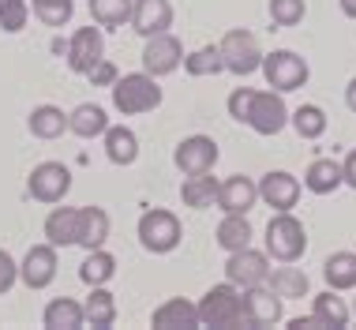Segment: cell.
Instances as JSON below:
<instances>
[{
  "label": "cell",
  "mask_w": 356,
  "mask_h": 330,
  "mask_svg": "<svg viewBox=\"0 0 356 330\" xmlns=\"http://www.w3.org/2000/svg\"><path fill=\"white\" fill-rule=\"evenodd\" d=\"M113 91V109L120 116H143V113H154L161 105V86L154 75L147 72H128V75H117V83L109 86Z\"/></svg>",
  "instance_id": "6da1fadb"
},
{
  "label": "cell",
  "mask_w": 356,
  "mask_h": 330,
  "mask_svg": "<svg viewBox=\"0 0 356 330\" xmlns=\"http://www.w3.org/2000/svg\"><path fill=\"white\" fill-rule=\"evenodd\" d=\"M266 256L274 259V263H296V259L307 251V229L304 221L293 214V210H277L270 218V226H266Z\"/></svg>",
  "instance_id": "7a4b0ae2"
},
{
  "label": "cell",
  "mask_w": 356,
  "mask_h": 330,
  "mask_svg": "<svg viewBox=\"0 0 356 330\" xmlns=\"http://www.w3.org/2000/svg\"><path fill=\"white\" fill-rule=\"evenodd\" d=\"M136 237L139 244L150 251V256H169V251L180 248L184 240V229H180V218L165 207H150L139 214V226H136Z\"/></svg>",
  "instance_id": "3957f363"
},
{
  "label": "cell",
  "mask_w": 356,
  "mask_h": 330,
  "mask_svg": "<svg viewBox=\"0 0 356 330\" xmlns=\"http://www.w3.org/2000/svg\"><path fill=\"white\" fill-rule=\"evenodd\" d=\"M195 308H199V327H214V330L244 327V315H240V289L233 285V281L210 285Z\"/></svg>",
  "instance_id": "277c9868"
},
{
  "label": "cell",
  "mask_w": 356,
  "mask_h": 330,
  "mask_svg": "<svg viewBox=\"0 0 356 330\" xmlns=\"http://www.w3.org/2000/svg\"><path fill=\"white\" fill-rule=\"evenodd\" d=\"M259 72H263L266 86L277 91V94H293V91H300V86L312 79V68H307V61H304L300 53H293V49H277L270 56H263Z\"/></svg>",
  "instance_id": "5b68a950"
},
{
  "label": "cell",
  "mask_w": 356,
  "mask_h": 330,
  "mask_svg": "<svg viewBox=\"0 0 356 330\" xmlns=\"http://www.w3.org/2000/svg\"><path fill=\"white\" fill-rule=\"evenodd\" d=\"M218 49H221V64H225V72L240 75V79L255 75L259 64H263L259 38H255L252 31H244V26H233V31H225V38L218 42Z\"/></svg>",
  "instance_id": "8992f818"
},
{
  "label": "cell",
  "mask_w": 356,
  "mask_h": 330,
  "mask_svg": "<svg viewBox=\"0 0 356 330\" xmlns=\"http://www.w3.org/2000/svg\"><path fill=\"white\" fill-rule=\"evenodd\" d=\"M240 315H244V327H252V330L277 327L282 323V297L270 285L240 289Z\"/></svg>",
  "instance_id": "52a82bcc"
},
{
  "label": "cell",
  "mask_w": 356,
  "mask_h": 330,
  "mask_svg": "<svg viewBox=\"0 0 356 330\" xmlns=\"http://www.w3.org/2000/svg\"><path fill=\"white\" fill-rule=\"evenodd\" d=\"M244 124L252 132H259V135H277L289 124L285 94H277V91H255L252 94V105H248Z\"/></svg>",
  "instance_id": "ba28073f"
},
{
  "label": "cell",
  "mask_w": 356,
  "mask_h": 330,
  "mask_svg": "<svg viewBox=\"0 0 356 330\" xmlns=\"http://www.w3.org/2000/svg\"><path fill=\"white\" fill-rule=\"evenodd\" d=\"M184 64V45H180L177 34L161 31V34H150L147 45H143V72L154 75V79H165L177 68Z\"/></svg>",
  "instance_id": "9c48e42d"
},
{
  "label": "cell",
  "mask_w": 356,
  "mask_h": 330,
  "mask_svg": "<svg viewBox=\"0 0 356 330\" xmlns=\"http://www.w3.org/2000/svg\"><path fill=\"white\" fill-rule=\"evenodd\" d=\"M266 274H270V256L259 248H236L229 251L225 259V281H233L236 289H252V285H266Z\"/></svg>",
  "instance_id": "30bf717a"
},
{
  "label": "cell",
  "mask_w": 356,
  "mask_h": 330,
  "mask_svg": "<svg viewBox=\"0 0 356 330\" xmlns=\"http://www.w3.org/2000/svg\"><path fill=\"white\" fill-rule=\"evenodd\" d=\"M26 191L38 199V203H60L64 196L72 191V169L64 162H42L31 169V177H26Z\"/></svg>",
  "instance_id": "8fae6325"
},
{
  "label": "cell",
  "mask_w": 356,
  "mask_h": 330,
  "mask_svg": "<svg viewBox=\"0 0 356 330\" xmlns=\"http://www.w3.org/2000/svg\"><path fill=\"white\" fill-rule=\"evenodd\" d=\"M172 165H177L184 177H195V173H214L218 165V143L210 135H188V139L177 143L172 150Z\"/></svg>",
  "instance_id": "7c38bea8"
},
{
  "label": "cell",
  "mask_w": 356,
  "mask_h": 330,
  "mask_svg": "<svg viewBox=\"0 0 356 330\" xmlns=\"http://www.w3.org/2000/svg\"><path fill=\"white\" fill-rule=\"evenodd\" d=\"M255 188H259V203H266V207L277 214V210H293L296 203H300L304 184L296 180L293 173H285V169H270Z\"/></svg>",
  "instance_id": "4fadbf2b"
},
{
  "label": "cell",
  "mask_w": 356,
  "mask_h": 330,
  "mask_svg": "<svg viewBox=\"0 0 356 330\" xmlns=\"http://www.w3.org/2000/svg\"><path fill=\"white\" fill-rule=\"evenodd\" d=\"M105 56V38H102V26H79L72 34L68 49H64V61L75 75H86L94 64Z\"/></svg>",
  "instance_id": "5bb4252c"
},
{
  "label": "cell",
  "mask_w": 356,
  "mask_h": 330,
  "mask_svg": "<svg viewBox=\"0 0 356 330\" xmlns=\"http://www.w3.org/2000/svg\"><path fill=\"white\" fill-rule=\"evenodd\" d=\"M218 210L221 214H252V207L259 203V188L252 177L244 173H233V177L218 180Z\"/></svg>",
  "instance_id": "9a60e30c"
},
{
  "label": "cell",
  "mask_w": 356,
  "mask_h": 330,
  "mask_svg": "<svg viewBox=\"0 0 356 330\" xmlns=\"http://www.w3.org/2000/svg\"><path fill=\"white\" fill-rule=\"evenodd\" d=\"M56 248L45 240V244H34L31 251L23 256V263H19V281H23L26 289H45L53 285L56 278Z\"/></svg>",
  "instance_id": "2e32d148"
},
{
  "label": "cell",
  "mask_w": 356,
  "mask_h": 330,
  "mask_svg": "<svg viewBox=\"0 0 356 330\" xmlns=\"http://www.w3.org/2000/svg\"><path fill=\"white\" fill-rule=\"evenodd\" d=\"M131 31L139 38L161 34L172 26V4L169 0H131Z\"/></svg>",
  "instance_id": "e0dca14e"
},
{
  "label": "cell",
  "mask_w": 356,
  "mask_h": 330,
  "mask_svg": "<svg viewBox=\"0 0 356 330\" xmlns=\"http://www.w3.org/2000/svg\"><path fill=\"white\" fill-rule=\"evenodd\" d=\"M150 327H158V330H195L199 327V308L184 297H169L165 304L154 308Z\"/></svg>",
  "instance_id": "ac0fdd59"
},
{
  "label": "cell",
  "mask_w": 356,
  "mask_h": 330,
  "mask_svg": "<svg viewBox=\"0 0 356 330\" xmlns=\"http://www.w3.org/2000/svg\"><path fill=\"white\" fill-rule=\"evenodd\" d=\"M45 240L60 251V248H72L75 237H79V207H53L49 218H45Z\"/></svg>",
  "instance_id": "d6986e66"
},
{
  "label": "cell",
  "mask_w": 356,
  "mask_h": 330,
  "mask_svg": "<svg viewBox=\"0 0 356 330\" xmlns=\"http://www.w3.org/2000/svg\"><path fill=\"white\" fill-rule=\"evenodd\" d=\"M109 210L105 207H79V237H75V244L94 251V248H105V240H109Z\"/></svg>",
  "instance_id": "ffe728a7"
},
{
  "label": "cell",
  "mask_w": 356,
  "mask_h": 330,
  "mask_svg": "<svg viewBox=\"0 0 356 330\" xmlns=\"http://www.w3.org/2000/svg\"><path fill=\"white\" fill-rule=\"evenodd\" d=\"M83 323L94 330H109L117 323V297L105 285H90V293L83 300Z\"/></svg>",
  "instance_id": "44dd1931"
},
{
  "label": "cell",
  "mask_w": 356,
  "mask_h": 330,
  "mask_svg": "<svg viewBox=\"0 0 356 330\" xmlns=\"http://www.w3.org/2000/svg\"><path fill=\"white\" fill-rule=\"evenodd\" d=\"M312 319H315V327H334V330H341V327H349L353 308L345 304V300L334 293V289H326V293H315V297H312Z\"/></svg>",
  "instance_id": "7402d4cb"
},
{
  "label": "cell",
  "mask_w": 356,
  "mask_h": 330,
  "mask_svg": "<svg viewBox=\"0 0 356 330\" xmlns=\"http://www.w3.org/2000/svg\"><path fill=\"white\" fill-rule=\"evenodd\" d=\"M105 158L113 165H136L139 158V135L131 128H124V124H109L105 128Z\"/></svg>",
  "instance_id": "603a6c76"
},
{
  "label": "cell",
  "mask_w": 356,
  "mask_h": 330,
  "mask_svg": "<svg viewBox=\"0 0 356 330\" xmlns=\"http://www.w3.org/2000/svg\"><path fill=\"white\" fill-rule=\"evenodd\" d=\"M341 184H345L341 162H334V158H315L304 169V188L312 191V196H330V191L341 188Z\"/></svg>",
  "instance_id": "cb8c5ba5"
},
{
  "label": "cell",
  "mask_w": 356,
  "mask_h": 330,
  "mask_svg": "<svg viewBox=\"0 0 356 330\" xmlns=\"http://www.w3.org/2000/svg\"><path fill=\"white\" fill-rule=\"evenodd\" d=\"M105 128H109V113L94 102H83L68 113V132L79 139H98V135H105Z\"/></svg>",
  "instance_id": "d4e9b609"
},
{
  "label": "cell",
  "mask_w": 356,
  "mask_h": 330,
  "mask_svg": "<svg viewBox=\"0 0 356 330\" xmlns=\"http://www.w3.org/2000/svg\"><path fill=\"white\" fill-rule=\"evenodd\" d=\"M266 285L274 289L282 300H300L312 293V281H307V274L300 267H293V263H282V267H270V274H266Z\"/></svg>",
  "instance_id": "484cf974"
},
{
  "label": "cell",
  "mask_w": 356,
  "mask_h": 330,
  "mask_svg": "<svg viewBox=\"0 0 356 330\" xmlns=\"http://www.w3.org/2000/svg\"><path fill=\"white\" fill-rule=\"evenodd\" d=\"M323 278H326V289H334V293L356 289V251H334V256H326Z\"/></svg>",
  "instance_id": "4316f807"
},
{
  "label": "cell",
  "mask_w": 356,
  "mask_h": 330,
  "mask_svg": "<svg viewBox=\"0 0 356 330\" xmlns=\"http://www.w3.org/2000/svg\"><path fill=\"white\" fill-rule=\"evenodd\" d=\"M26 128H31L34 139H60L68 132V113L56 109V105H34Z\"/></svg>",
  "instance_id": "83f0119b"
},
{
  "label": "cell",
  "mask_w": 356,
  "mask_h": 330,
  "mask_svg": "<svg viewBox=\"0 0 356 330\" xmlns=\"http://www.w3.org/2000/svg\"><path fill=\"white\" fill-rule=\"evenodd\" d=\"M42 323L49 330H79V327H86L83 323V304H79V300H72V297H56V300L45 304Z\"/></svg>",
  "instance_id": "f1b7e54d"
},
{
  "label": "cell",
  "mask_w": 356,
  "mask_h": 330,
  "mask_svg": "<svg viewBox=\"0 0 356 330\" xmlns=\"http://www.w3.org/2000/svg\"><path fill=\"white\" fill-rule=\"evenodd\" d=\"M113 274H117V256H113V251H105V248L86 251V259L79 263L83 285H109Z\"/></svg>",
  "instance_id": "f546056e"
},
{
  "label": "cell",
  "mask_w": 356,
  "mask_h": 330,
  "mask_svg": "<svg viewBox=\"0 0 356 330\" xmlns=\"http://www.w3.org/2000/svg\"><path fill=\"white\" fill-rule=\"evenodd\" d=\"M180 199H184V207H191V210L214 207V199H218V180L210 177V173L184 177V184H180Z\"/></svg>",
  "instance_id": "4dcf8cb0"
},
{
  "label": "cell",
  "mask_w": 356,
  "mask_h": 330,
  "mask_svg": "<svg viewBox=\"0 0 356 330\" xmlns=\"http://www.w3.org/2000/svg\"><path fill=\"white\" fill-rule=\"evenodd\" d=\"M214 240H218L221 251L248 248L252 244V221H248V214H225L221 226H218V233H214Z\"/></svg>",
  "instance_id": "1f68e13d"
},
{
  "label": "cell",
  "mask_w": 356,
  "mask_h": 330,
  "mask_svg": "<svg viewBox=\"0 0 356 330\" xmlns=\"http://www.w3.org/2000/svg\"><path fill=\"white\" fill-rule=\"evenodd\" d=\"M184 72L191 79H214V75L225 72V64H221V49L218 45H203V49L188 53L184 56Z\"/></svg>",
  "instance_id": "d6a6232c"
},
{
  "label": "cell",
  "mask_w": 356,
  "mask_h": 330,
  "mask_svg": "<svg viewBox=\"0 0 356 330\" xmlns=\"http://www.w3.org/2000/svg\"><path fill=\"white\" fill-rule=\"evenodd\" d=\"M289 124L296 128V135L300 139H323L326 135V113H323V105H300V109H293L289 113Z\"/></svg>",
  "instance_id": "836d02e7"
},
{
  "label": "cell",
  "mask_w": 356,
  "mask_h": 330,
  "mask_svg": "<svg viewBox=\"0 0 356 330\" xmlns=\"http://www.w3.org/2000/svg\"><path fill=\"white\" fill-rule=\"evenodd\" d=\"M90 15L105 31H117L131 19V0H90Z\"/></svg>",
  "instance_id": "e575fe53"
},
{
  "label": "cell",
  "mask_w": 356,
  "mask_h": 330,
  "mask_svg": "<svg viewBox=\"0 0 356 330\" xmlns=\"http://www.w3.org/2000/svg\"><path fill=\"white\" fill-rule=\"evenodd\" d=\"M31 12L38 23H45V26H64V23H72V12H75V4L72 0H31Z\"/></svg>",
  "instance_id": "d590c367"
},
{
  "label": "cell",
  "mask_w": 356,
  "mask_h": 330,
  "mask_svg": "<svg viewBox=\"0 0 356 330\" xmlns=\"http://www.w3.org/2000/svg\"><path fill=\"white\" fill-rule=\"evenodd\" d=\"M266 12H270L274 26H300L304 15H307V4L304 0H270Z\"/></svg>",
  "instance_id": "8d00e7d4"
},
{
  "label": "cell",
  "mask_w": 356,
  "mask_h": 330,
  "mask_svg": "<svg viewBox=\"0 0 356 330\" xmlns=\"http://www.w3.org/2000/svg\"><path fill=\"white\" fill-rule=\"evenodd\" d=\"M31 19V0H0V31L19 34Z\"/></svg>",
  "instance_id": "74e56055"
},
{
  "label": "cell",
  "mask_w": 356,
  "mask_h": 330,
  "mask_svg": "<svg viewBox=\"0 0 356 330\" xmlns=\"http://www.w3.org/2000/svg\"><path fill=\"white\" fill-rule=\"evenodd\" d=\"M252 94H255L252 86H236V91L229 94V102H225V105H229V116H233L236 124H244V116H248V105H252Z\"/></svg>",
  "instance_id": "f35d334b"
},
{
  "label": "cell",
  "mask_w": 356,
  "mask_h": 330,
  "mask_svg": "<svg viewBox=\"0 0 356 330\" xmlns=\"http://www.w3.org/2000/svg\"><path fill=\"white\" fill-rule=\"evenodd\" d=\"M117 64H113V61H105V56H102V61L98 64H94L90 68V72H86V79H90L94 86H113V83H117Z\"/></svg>",
  "instance_id": "ab89813d"
},
{
  "label": "cell",
  "mask_w": 356,
  "mask_h": 330,
  "mask_svg": "<svg viewBox=\"0 0 356 330\" xmlns=\"http://www.w3.org/2000/svg\"><path fill=\"white\" fill-rule=\"evenodd\" d=\"M15 281H19V263H15L12 256H8L4 248H0V297H4L8 289L15 285Z\"/></svg>",
  "instance_id": "60d3db41"
},
{
  "label": "cell",
  "mask_w": 356,
  "mask_h": 330,
  "mask_svg": "<svg viewBox=\"0 0 356 330\" xmlns=\"http://www.w3.org/2000/svg\"><path fill=\"white\" fill-rule=\"evenodd\" d=\"M341 177H345V184H349V188H356V147L345 154V162H341Z\"/></svg>",
  "instance_id": "b9f144b4"
},
{
  "label": "cell",
  "mask_w": 356,
  "mask_h": 330,
  "mask_svg": "<svg viewBox=\"0 0 356 330\" xmlns=\"http://www.w3.org/2000/svg\"><path fill=\"white\" fill-rule=\"evenodd\" d=\"M345 105L356 113V79H349V86H345Z\"/></svg>",
  "instance_id": "7bdbcfd3"
},
{
  "label": "cell",
  "mask_w": 356,
  "mask_h": 330,
  "mask_svg": "<svg viewBox=\"0 0 356 330\" xmlns=\"http://www.w3.org/2000/svg\"><path fill=\"white\" fill-rule=\"evenodd\" d=\"M289 327H293V330H315V319H312V315H307V319L300 315V319H293Z\"/></svg>",
  "instance_id": "ee69618b"
},
{
  "label": "cell",
  "mask_w": 356,
  "mask_h": 330,
  "mask_svg": "<svg viewBox=\"0 0 356 330\" xmlns=\"http://www.w3.org/2000/svg\"><path fill=\"white\" fill-rule=\"evenodd\" d=\"M338 4H341V12L349 19H356V0H338Z\"/></svg>",
  "instance_id": "f6af8a7d"
},
{
  "label": "cell",
  "mask_w": 356,
  "mask_h": 330,
  "mask_svg": "<svg viewBox=\"0 0 356 330\" xmlns=\"http://www.w3.org/2000/svg\"><path fill=\"white\" fill-rule=\"evenodd\" d=\"M353 315H356V300H353Z\"/></svg>",
  "instance_id": "bcb514c9"
}]
</instances>
